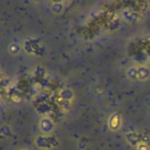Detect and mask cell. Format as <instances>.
I'll use <instances>...</instances> for the list:
<instances>
[{
  "label": "cell",
  "instance_id": "obj_1",
  "mask_svg": "<svg viewBox=\"0 0 150 150\" xmlns=\"http://www.w3.org/2000/svg\"><path fill=\"white\" fill-rule=\"evenodd\" d=\"M127 76L132 81H146L150 76L149 68L144 65L132 66L127 69Z\"/></svg>",
  "mask_w": 150,
  "mask_h": 150
},
{
  "label": "cell",
  "instance_id": "obj_2",
  "mask_svg": "<svg viewBox=\"0 0 150 150\" xmlns=\"http://www.w3.org/2000/svg\"><path fill=\"white\" fill-rule=\"evenodd\" d=\"M108 127L112 132H116L121 127V115L119 112H113L109 117Z\"/></svg>",
  "mask_w": 150,
  "mask_h": 150
},
{
  "label": "cell",
  "instance_id": "obj_3",
  "mask_svg": "<svg viewBox=\"0 0 150 150\" xmlns=\"http://www.w3.org/2000/svg\"><path fill=\"white\" fill-rule=\"evenodd\" d=\"M136 150H150V149L147 143L142 142L136 146Z\"/></svg>",
  "mask_w": 150,
  "mask_h": 150
}]
</instances>
